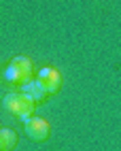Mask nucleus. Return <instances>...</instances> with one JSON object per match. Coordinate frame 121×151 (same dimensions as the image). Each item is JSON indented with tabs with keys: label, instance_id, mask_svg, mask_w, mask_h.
Returning <instances> with one entry per match:
<instances>
[{
	"label": "nucleus",
	"instance_id": "1",
	"mask_svg": "<svg viewBox=\"0 0 121 151\" xmlns=\"http://www.w3.org/2000/svg\"><path fill=\"white\" fill-rule=\"evenodd\" d=\"M32 77H34V66H32V60L26 55H15L4 68V81L11 85H24Z\"/></svg>",
	"mask_w": 121,
	"mask_h": 151
},
{
	"label": "nucleus",
	"instance_id": "2",
	"mask_svg": "<svg viewBox=\"0 0 121 151\" xmlns=\"http://www.w3.org/2000/svg\"><path fill=\"white\" fill-rule=\"evenodd\" d=\"M2 106L13 117H17L19 122H26L28 117H32L34 115V109H36V104L30 98H26L21 92H9L2 98Z\"/></svg>",
	"mask_w": 121,
	"mask_h": 151
},
{
	"label": "nucleus",
	"instance_id": "3",
	"mask_svg": "<svg viewBox=\"0 0 121 151\" xmlns=\"http://www.w3.org/2000/svg\"><path fill=\"white\" fill-rule=\"evenodd\" d=\"M24 132L30 140H34V143H43V140L49 138V124L45 119L40 117H28L24 122Z\"/></svg>",
	"mask_w": 121,
	"mask_h": 151
},
{
	"label": "nucleus",
	"instance_id": "4",
	"mask_svg": "<svg viewBox=\"0 0 121 151\" xmlns=\"http://www.w3.org/2000/svg\"><path fill=\"white\" fill-rule=\"evenodd\" d=\"M36 79L40 81V85L45 87L47 96L57 94V92H59V87H62V75H59L55 68H51V66L40 68V70H38V75H36Z\"/></svg>",
	"mask_w": 121,
	"mask_h": 151
},
{
	"label": "nucleus",
	"instance_id": "5",
	"mask_svg": "<svg viewBox=\"0 0 121 151\" xmlns=\"http://www.w3.org/2000/svg\"><path fill=\"white\" fill-rule=\"evenodd\" d=\"M19 92H21L26 98H30L34 104H40V102L47 98L45 87L40 85V81H38L36 77H32V79H30V81H26L24 85H19Z\"/></svg>",
	"mask_w": 121,
	"mask_h": 151
},
{
	"label": "nucleus",
	"instance_id": "6",
	"mask_svg": "<svg viewBox=\"0 0 121 151\" xmlns=\"http://www.w3.org/2000/svg\"><path fill=\"white\" fill-rule=\"evenodd\" d=\"M17 145V134L11 128H0V149L2 151H13Z\"/></svg>",
	"mask_w": 121,
	"mask_h": 151
},
{
	"label": "nucleus",
	"instance_id": "7",
	"mask_svg": "<svg viewBox=\"0 0 121 151\" xmlns=\"http://www.w3.org/2000/svg\"><path fill=\"white\" fill-rule=\"evenodd\" d=\"M0 151H2V149H0Z\"/></svg>",
	"mask_w": 121,
	"mask_h": 151
}]
</instances>
